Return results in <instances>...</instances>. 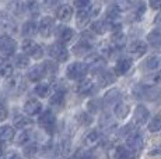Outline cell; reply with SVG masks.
<instances>
[{"mask_svg": "<svg viewBox=\"0 0 161 159\" xmlns=\"http://www.w3.org/2000/svg\"><path fill=\"white\" fill-rule=\"evenodd\" d=\"M144 146V138L137 130H135L132 134H129L126 137V148L130 149L135 154H139V152L143 149Z\"/></svg>", "mask_w": 161, "mask_h": 159, "instance_id": "2", "label": "cell"}, {"mask_svg": "<svg viewBox=\"0 0 161 159\" xmlns=\"http://www.w3.org/2000/svg\"><path fill=\"white\" fill-rule=\"evenodd\" d=\"M55 36H56L59 44L64 45V44H69V42L73 39L74 31L66 25H59L56 28V32H55Z\"/></svg>", "mask_w": 161, "mask_h": 159, "instance_id": "10", "label": "cell"}, {"mask_svg": "<svg viewBox=\"0 0 161 159\" xmlns=\"http://www.w3.org/2000/svg\"><path fill=\"white\" fill-rule=\"evenodd\" d=\"M111 28V25L108 24L107 20H97L91 24V31L97 35H104L108 29Z\"/></svg>", "mask_w": 161, "mask_h": 159, "instance_id": "24", "label": "cell"}, {"mask_svg": "<svg viewBox=\"0 0 161 159\" xmlns=\"http://www.w3.org/2000/svg\"><path fill=\"white\" fill-rule=\"evenodd\" d=\"M23 50L25 54L34 57V59H41L42 54H44V49L32 39H25L23 42Z\"/></svg>", "mask_w": 161, "mask_h": 159, "instance_id": "6", "label": "cell"}, {"mask_svg": "<svg viewBox=\"0 0 161 159\" xmlns=\"http://www.w3.org/2000/svg\"><path fill=\"white\" fill-rule=\"evenodd\" d=\"M160 78H161V75H160Z\"/></svg>", "mask_w": 161, "mask_h": 159, "instance_id": "56", "label": "cell"}, {"mask_svg": "<svg viewBox=\"0 0 161 159\" xmlns=\"http://www.w3.org/2000/svg\"><path fill=\"white\" fill-rule=\"evenodd\" d=\"M0 28L4 29V31H14L15 24L10 18V16H7V14H4V13L0 14Z\"/></svg>", "mask_w": 161, "mask_h": 159, "instance_id": "32", "label": "cell"}, {"mask_svg": "<svg viewBox=\"0 0 161 159\" xmlns=\"http://www.w3.org/2000/svg\"><path fill=\"white\" fill-rule=\"evenodd\" d=\"M64 95H66V91L59 88V90H56L53 94H52L49 103H51L52 106H62L64 103Z\"/></svg>", "mask_w": 161, "mask_h": 159, "instance_id": "31", "label": "cell"}, {"mask_svg": "<svg viewBox=\"0 0 161 159\" xmlns=\"http://www.w3.org/2000/svg\"><path fill=\"white\" fill-rule=\"evenodd\" d=\"M35 94L38 96H41V98H46L49 95V94H51V85L48 84V82H41V84H38L35 87Z\"/></svg>", "mask_w": 161, "mask_h": 159, "instance_id": "37", "label": "cell"}, {"mask_svg": "<svg viewBox=\"0 0 161 159\" xmlns=\"http://www.w3.org/2000/svg\"><path fill=\"white\" fill-rule=\"evenodd\" d=\"M120 102V91L118 88H112L109 90L103 98V103H104V108H108V106H114L118 105Z\"/></svg>", "mask_w": 161, "mask_h": 159, "instance_id": "14", "label": "cell"}, {"mask_svg": "<svg viewBox=\"0 0 161 159\" xmlns=\"http://www.w3.org/2000/svg\"><path fill=\"white\" fill-rule=\"evenodd\" d=\"M41 110H42V103L39 100L30 99L24 103V112L28 116H36Z\"/></svg>", "mask_w": 161, "mask_h": 159, "instance_id": "19", "label": "cell"}, {"mask_svg": "<svg viewBox=\"0 0 161 159\" xmlns=\"http://www.w3.org/2000/svg\"><path fill=\"white\" fill-rule=\"evenodd\" d=\"M90 71L88 70V64L86 63H80V62H74L72 63L66 70V75L70 80H84L86 74Z\"/></svg>", "mask_w": 161, "mask_h": 159, "instance_id": "1", "label": "cell"}, {"mask_svg": "<svg viewBox=\"0 0 161 159\" xmlns=\"http://www.w3.org/2000/svg\"><path fill=\"white\" fill-rule=\"evenodd\" d=\"M144 11H146V4H144V3H139V4L136 6L135 11L132 13V20L133 21L142 20V17L144 16Z\"/></svg>", "mask_w": 161, "mask_h": 159, "instance_id": "40", "label": "cell"}, {"mask_svg": "<svg viewBox=\"0 0 161 159\" xmlns=\"http://www.w3.org/2000/svg\"><path fill=\"white\" fill-rule=\"evenodd\" d=\"M14 64L18 69H25V67H28V64H30L28 56H25V54H18V56H15Z\"/></svg>", "mask_w": 161, "mask_h": 159, "instance_id": "42", "label": "cell"}, {"mask_svg": "<svg viewBox=\"0 0 161 159\" xmlns=\"http://www.w3.org/2000/svg\"><path fill=\"white\" fill-rule=\"evenodd\" d=\"M100 11H101V3H91V4H90L88 13H90V17L91 18L97 17L98 14H100Z\"/></svg>", "mask_w": 161, "mask_h": 159, "instance_id": "48", "label": "cell"}, {"mask_svg": "<svg viewBox=\"0 0 161 159\" xmlns=\"http://www.w3.org/2000/svg\"><path fill=\"white\" fill-rule=\"evenodd\" d=\"M30 140H31V133L28 130H24L23 133H20V136H18V145H28L30 144Z\"/></svg>", "mask_w": 161, "mask_h": 159, "instance_id": "45", "label": "cell"}, {"mask_svg": "<svg viewBox=\"0 0 161 159\" xmlns=\"http://www.w3.org/2000/svg\"><path fill=\"white\" fill-rule=\"evenodd\" d=\"M56 17H58V20L63 21V23H67V21H69L70 18L73 17V8H72V6H69V4L59 6V7L56 8Z\"/></svg>", "mask_w": 161, "mask_h": 159, "instance_id": "22", "label": "cell"}, {"mask_svg": "<svg viewBox=\"0 0 161 159\" xmlns=\"http://www.w3.org/2000/svg\"><path fill=\"white\" fill-rule=\"evenodd\" d=\"M148 130H150L151 133H157V131L161 130V116L160 115L154 116L150 120V123H148Z\"/></svg>", "mask_w": 161, "mask_h": 159, "instance_id": "41", "label": "cell"}, {"mask_svg": "<svg viewBox=\"0 0 161 159\" xmlns=\"http://www.w3.org/2000/svg\"><path fill=\"white\" fill-rule=\"evenodd\" d=\"M136 154L125 146H118L115 151V159H135Z\"/></svg>", "mask_w": 161, "mask_h": 159, "instance_id": "33", "label": "cell"}, {"mask_svg": "<svg viewBox=\"0 0 161 159\" xmlns=\"http://www.w3.org/2000/svg\"><path fill=\"white\" fill-rule=\"evenodd\" d=\"M90 4H91L90 2H74V7L79 8V10H86L90 7Z\"/></svg>", "mask_w": 161, "mask_h": 159, "instance_id": "49", "label": "cell"}, {"mask_svg": "<svg viewBox=\"0 0 161 159\" xmlns=\"http://www.w3.org/2000/svg\"><path fill=\"white\" fill-rule=\"evenodd\" d=\"M25 88V82H24L23 75L13 74L11 77L6 80V90L11 94H20L21 91Z\"/></svg>", "mask_w": 161, "mask_h": 159, "instance_id": "4", "label": "cell"}, {"mask_svg": "<svg viewBox=\"0 0 161 159\" xmlns=\"http://www.w3.org/2000/svg\"><path fill=\"white\" fill-rule=\"evenodd\" d=\"M74 156L76 159H94V154L91 152V149H80Z\"/></svg>", "mask_w": 161, "mask_h": 159, "instance_id": "47", "label": "cell"}, {"mask_svg": "<svg viewBox=\"0 0 161 159\" xmlns=\"http://www.w3.org/2000/svg\"><path fill=\"white\" fill-rule=\"evenodd\" d=\"M144 70H147V71H154V70L160 69L161 67V57L157 56V54H153V56L147 57L146 62L143 64Z\"/></svg>", "mask_w": 161, "mask_h": 159, "instance_id": "25", "label": "cell"}, {"mask_svg": "<svg viewBox=\"0 0 161 159\" xmlns=\"http://www.w3.org/2000/svg\"><path fill=\"white\" fill-rule=\"evenodd\" d=\"M3 154H4V149H3V145L0 144V156H3Z\"/></svg>", "mask_w": 161, "mask_h": 159, "instance_id": "54", "label": "cell"}, {"mask_svg": "<svg viewBox=\"0 0 161 159\" xmlns=\"http://www.w3.org/2000/svg\"><path fill=\"white\" fill-rule=\"evenodd\" d=\"M77 94L83 96H87V95H92V94L97 92V87H95L94 81L90 78H84L77 84Z\"/></svg>", "mask_w": 161, "mask_h": 159, "instance_id": "9", "label": "cell"}, {"mask_svg": "<svg viewBox=\"0 0 161 159\" xmlns=\"http://www.w3.org/2000/svg\"><path fill=\"white\" fill-rule=\"evenodd\" d=\"M133 94L139 99H147V100H154L158 96V91L154 87H150V85H137L133 90Z\"/></svg>", "mask_w": 161, "mask_h": 159, "instance_id": "5", "label": "cell"}, {"mask_svg": "<svg viewBox=\"0 0 161 159\" xmlns=\"http://www.w3.org/2000/svg\"><path fill=\"white\" fill-rule=\"evenodd\" d=\"M101 141V133L98 130H91L90 133H87V136L84 137V146L87 149L94 148L95 145H98Z\"/></svg>", "mask_w": 161, "mask_h": 159, "instance_id": "17", "label": "cell"}, {"mask_svg": "<svg viewBox=\"0 0 161 159\" xmlns=\"http://www.w3.org/2000/svg\"><path fill=\"white\" fill-rule=\"evenodd\" d=\"M103 108H104L103 99H91L87 103V110H88V113H98Z\"/></svg>", "mask_w": 161, "mask_h": 159, "instance_id": "38", "label": "cell"}, {"mask_svg": "<svg viewBox=\"0 0 161 159\" xmlns=\"http://www.w3.org/2000/svg\"><path fill=\"white\" fill-rule=\"evenodd\" d=\"M115 81H116V74L112 71H108V70L100 73V75H98V85L103 88L109 87V85L114 84Z\"/></svg>", "mask_w": 161, "mask_h": 159, "instance_id": "18", "label": "cell"}, {"mask_svg": "<svg viewBox=\"0 0 161 159\" xmlns=\"http://www.w3.org/2000/svg\"><path fill=\"white\" fill-rule=\"evenodd\" d=\"M8 112H7V108H6L4 105H3L2 102H0V121L6 120V117H7Z\"/></svg>", "mask_w": 161, "mask_h": 159, "instance_id": "50", "label": "cell"}, {"mask_svg": "<svg viewBox=\"0 0 161 159\" xmlns=\"http://www.w3.org/2000/svg\"><path fill=\"white\" fill-rule=\"evenodd\" d=\"M15 133L14 128L10 126H2L0 127V142H8L14 138Z\"/></svg>", "mask_w": 161, "mask_h": 159, "instance_id": "30", "label": "cell"}, {"mask_svg": "<svg viewBox=\"0 0 161 159\" xmlns=\"http://www.w3.org/2000/svg\"><path fill=\"white\" fill-rule=\"evenodd\" d=\"M129 112H130L129 105L128 103H125V102H122V100H120L115 108H114V113H115V116L118 119H120V120H123L125 117H128Z\"/></svg>", "mask_w": 161, "mask_h": 159, "instance_id": "28", "label": "cell"}, {"mask_svg": "<svg viewBox=\"0 0 161 159\" xmlns=\"http://www.w3.org/2000/svg\"><path fill=\"white\" fill-rule=\"evenodd\" d=\"M48 53L52 59H55L56 62H60V63L66 62V60L69 59V50L66 49L64 45L59 44V42H55V44L49 45Z\"/></svg>", "mask_w": 161, "mask_h": 159, "instance_id": "3", "label": "cell"}, {"mask_svg": "<svg viewBox=\"0 0 161 159\" xmlns=\"http://www.w3.org/2000/svg\"><path fill=\"white\" fill-rule=\"evenodd\" d=\"M39 126L44 128V130L48 131V133H52L55 126H56V116L53 115V112L45 110L42 113V115L39 116Z\"/></svg>", "mask_w": 161, "mask_h": 159, "instance_id": "8", "label": "cell"}, {"mask_svg": "<svg viewBox=\"0 0 161 159\" xmlns=\"http://www.w3.org/2000/svg\"><path fill=\"white\" fill-rule=\"evenodd\" d=\"M132 59L130 57H120L115 64V74L116 75H123L132 69Z\"/></svg>", "mask_w": 161, "mask_h": 159, "instance_id": "16", "label": "cell"}, {"mask_svg": "<svg viewBox=\"0 0 161 159\" xmlns=\"http://www.w3.org/2000/svg\"><path fill=\"white\" fill-rule=\"evenodd\" d=\"M105 64H107V62H105V59L103 56H94L90 59V63H88V70L91 73H94V74H97V73L103 71Z\"/></svg>", "mask_w": 161, "mask_h": 159, "instance_id": "20", "label": "cell"}, {"mask_svg": "<svg viewBox=\"0 0 161 159\" xmlns=\"http://www.w3.org/2000/svg\"><path fill=\"white\" fill-rule=\"evenodd\" d=\"M69 159H76V156H72V158H69Z\"/></svg>", "mask_w": 161, "mask_h": 159, "instance_id": "55", "label": "cell"}, {"mask_svg": "<svg viewBox=\"0 0 161 159\" xmlns=\"http://www.w3.org/2000/svg\"><path fill=\"white\" fill-rule=\"evenodd\" d=\"M34 121L31 120L30 117H27V116H23V115H17L14 117V126L17 128H20V130H25V128H30L32 126Z\"/></svg>", "mask_w": 161, "mask_h": 159, "instance_id": "29", "label": "cell"}, {"mask_svg": "<svg viewBox=\"0 0 161 159\" xmlns=\"http://www.w3.org/2000/svg\"><path fill=\"white\" fill-rule=\"evenodd\" d=\"M126 44V35L122 31H115L112 33V38H111V48L114 50H119L125 46Z\"/></svg>", "mask_w": 161, "mask_h": 159, "instance_id": "21", "label": "cell"}, {"mask_svg": "<svg viewBox=\"0 0 161 159\" xmlns=\"http://www.w3.org/2000/svg\"><path fill=\"white\" fill-rule=\"evenodd\" d=\"M114 127H115V121H114L108 115H105L104 117L101 119V128L105 131H108L109 128H114Z\"/></svg>", "mask_w": 161, "mask_h": 159, "instance_id": "44", "label": "cell"}, {"mask_svg": "<svg viewBox=\"0 0 161 159\" xmlns=\"http://www.w3.org/2000/svg\"><path fill=\"white\" fill-rule=\"evenodd\" d=\"M91 50H92V45L90 42L84 41V39H80L79 44L74 45V48H73V52L77 56H87Z\"/></svg>", "mask_w": 161, "mask_h": 159, "instance_id": "23", "label": "cell"}, {"mask_svg": "<svg viewBox=\"0 0 161 159\" xmlns=\"http://www.w3.org/2000/svg\"><path fill=\"white\" fill-rule=\"evenodd\" d=\"M11 8L15 14H23L24 11H28V3H23V2H17L11 4Z\"/></svg>", "mask_w": 161, "mask_h": 159, "instance_id": "43", "label": "cell"}, {"mask_svg": "<svg viewBox=\"0 0 161 159\" xmlns=\"http://www.w3.org/2000/svg\"><path fill=\"white\" fill-rule=\"evenodd\" d=\"M128 50L133 57H142L143 54H146V52H147V44L144 41L137 39V41H133L132 44L129 45Z\"/></svg>", "mask_w": 161, "mask_h": 159, "instance_id": "13", "label": "cell"}, {"mask_svg": "<svg viewBox=\"0 0 161 159\" xmlns=\"http://www.w3.org/2000/svg\"><path fill=\"white\" fill-rule=\"evenodd\" d=\"M0 75L3 77H11L13 75V64L6 57H2L0 59Z\"/></svg>", "mask_w": 161, "mask_h": 159, "instance_id": "26", "label": "cell"}, {"mask_svg": "<svg viewBox=\"0 0 161 159\" xmlns=\"http://www.w3.org/2000/svg\"><path fill=\"white\" fill-rule=\"evenodd\" d=\"M76 18H77V24L79 27H86L90 21V13H88V8L86 10H77V14H76Z\"/></svg>", "mask_w": 161, "mask_h": 159, "instance_id": "36", "label": "cell"}, {"mask_svg": "<svg viewBox=\"0 0 161 159\" xmlns=\"http://www.w3.org/2000/svg\"><path fill=\"white\" fill-rule=\"evenodd\" d=\"M45 75H48V74H46L44 64H35V66L31 67L28 70V73H27V77H28L30 81H39V80H42Z\"/></svg>", "mask_w": 161, "mask_h": 159, "instance_id": "15", "label": "cell"}, {"mask_svg": "<svg viewBox=\"0 0 161 159\" xmlns=\"http://www.w3.org/2000/svg\"><path fill=\"white\" fill-rule=\"evenodd\" d=\"M148 116H150V112L144 105H137L135 109V113H133V121H135L136 126H142L148 120Z\"/></svg>", "mask_w": 161, "mask_h": 159, "instance_id": "11", "label": "cell"}, {"mask_svg": "<svg viewBox=\"0 0 161 159\" xmlns=\"http://www.w3.org/2000/svg\"><path fill=\"white\" fill-rule=\"evenodd\" d=\"M44 66H45L46 74H48V75H53V74H56V73H58V64L56 63L48 60V62L44 63Z\"/></svg>", "mask_w": 161, "mask_h": 159, "instance_id": "46", "label": "cell"}, {"mask_svg": "<svg viewBox=\"0 0 161 159\" xmlns=\"http://www.w3.org/2000/svg\"><path fill=\"white\" fill-rule=\"evenodd\" d=\"M39 27L36 25L35 21L30 20V21H25V23L23 24V28H21V32H23L24 36H32L35 35L36 32H38Z\"/></svg>", "mask_w": 161, "mask_h": 159, "instance_id": "27", "label": "cell"}, {"mask_svg": "<svg viewBox=\"0 0 161 159\" xmlns=\"http://www.w3.org/2000/svg\"><path fill=\"white\" fill-rule=\"evenodd\" d=\"M147 44L151 45V46L156 48V49H158V48L161 46V33L157 31V29L151 31V32L147 35Z\"/></svg>", "mask_w": 161, "mask_h": 159, "instance_id": "34", "label": "cell"}, {"mask_svg": "<svg viewBox=\"0 0 161 159\" xmlns=\"http://www.w3.org/2000/svg\"><path fill=\"white\" fill-rule=\"evenodd\" d=\"M53 18L46 16V17H42L41 23H39V35L42 38H49L53 32Z\"/></svg>", "mask_w": 161, "mask_h": 159, "instance_id": "12", "label": "cell"}, {"mask_svg": "<svg viewBox=\"0 0 161 159\" xmlns=\"http://www.w3.org/2000/svg\"><path fill=\"white\" fill-rule=\"evenodd\" d=\"M15 49H17V42H15L11 36H8V35L0 36V52H2L4 56H11V54H14Z\"/></svg>", "mask_w": 161, "mask_h": 159, "instance_id": "7", "label": "cell"}, {"mask_svg": "<svg viewBox=\"0 0 161 159\" xmlns=\"http://www.w3.org/2000/svg\"><path fill=\"white\" fill-rule=\"evenodd\" d=\"M150 7L154 8V10H157V11H161V2H151Z\"/></svg>", "mask_w": 161, "mask_h": 159, "instance_id": "52", "label": "cell"}, {"mask_svg": "<svg viewBox=\"0 0 161 159\" xmlns=\"http://www.w3.org/2000/svg\"><path fill=\"white\" fill-rule=\"evenodd\" d=\"M154 23L157 24V25H161V11L158 14H157V17H156V20H154Z\"/></svg>", "mask_w": 161, "mask_h": 159, "instance_id": "53", "label": "cell"}, {"mask_svg": "<svg viewBox=\"0 0 161 159\" xmlns=\"http://www.w3.org/2000/svg\"><path fill=\"white\" fill-rule=\"evenodd\" d=\"M4 159H21V156L15 151H7L4 154Z\"/></svg>", "mask_w": 161, "mask_h": 159, "instance_id": "51", "label": "cell"}, {"mask_svg": "<svg viewBox=\"0 0 161 159\" xmlns=\"http://www.w3.org/2000/svg\"><path fill=\"white\" fill-rule=\"evenodd\" d=\"M38 152H39L38 144L32 142V144H28V145L24 146L23 154H24V156H25V158H28V159H34V158L36 156V155H38Z\"/></svg>", "mask_w": 161, "mask_h": 159, "instance_id": "35", "label": "cell"}, {"mask_svg": "<svg viewBox=\"0 0 161 159\" xmlns=\"http://www.w3.org/2000/svg\"><path fill=\"white\" fill-rule=\"evenodd\" d=\"M76 119L81 126H90V124L92 123V116H91V113H88V112H80L79 115L76 116Z\"/></svg>", "mask_w": 161, "mask_h": 159, "instance_id": "39", "label": "cell"}]
</instances>
